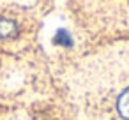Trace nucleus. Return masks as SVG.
Listing matches in <instances>:
<instances>
[{
	"label": "nucleus",
	"instance_id": "1",
	"mask_svg": "<svg viewBox=\"0 0 129 120\" xmlns=\"http://www.w3.org/2000/svg\"><path fill=\"white\" fill-rule=\"evenodd\" d=\"M18 34V27L14 21L6 20V18H0V39L4 37H14Z\"/></svg>",
	"mask_w": 129,
	"mask_h": 120
},
{
	"label": "nucleus",
	"instance_id": "2",
	"mask_svg": "<svg viewBox=\"0 0 129 120\" xmlns=\"http://www.w3.org/2000/svg\"><path fill=\"white\" fill-rule=\"evenodd\" d=\"M117 109L118 113L129 120V87L122 92V95L118 97V102H117Z\"/></svg>",
	"mask_w": 129,
	"mask_h": 120
},
{
	"label": "nucleus",
	"instance_id": "3",
	"mask_svg": "<svg viewBox=\"0 0 129 120\" xmlns=\"http://www.w3.org/2000/svg\"><path fill=\"white\" fill-rule=\"evenodd\" d=\"M55 43L57 44H64V46H71V39H69V34L66 32V30H60L58 34H57V37H55Z\"/></svg>",
	"mask_w": 129,
	"mask_h": 120
}]
</instances>
